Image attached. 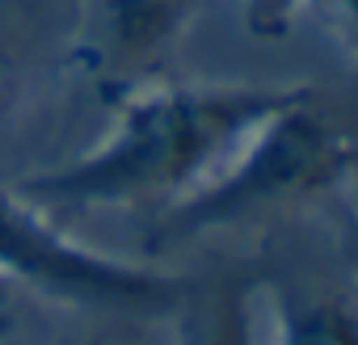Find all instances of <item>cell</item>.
<instances>
[{
  "label": "cell",
  "mask_w": 358,
  "mask_h": 345,
  "mask_svg": "<svg viewBox=\"0 0 358 345\" xmlns=\"http://www.w3.org/2000/svg\"><path fill=\"white\" fill-rule=\"evenodd\" d=\"M299 93L262 85H173L148 80L118 97L114 126L89 152L43 168L17 190L47 215L110 211V207H173Z\"/></svg>",
  "instance_id": "6da1fadb"
},
{
  "label": "cell",
  "mask_w": 358,
  "mask_h": 345,
  "mask_svg": "<svg viewBox=\"0 0 358 345\" xmlns=\"http://www.w3.org/2000/svg\"><path fill=\"white\" fill-rule=\"evenodd\" d=\"M350 172H354L350 135L316 105L312 89H299L194 194L164 207L152 219V249L182 244L211 228L299 207L345 182Z\"/></svg>",
  "instance_id": "7a4b0ae2"
},
{
  "label": "cell",
  "mask_w": 358,
  "mask_h": 345,
  "mask_svg": "<svg viewBox=\"0 0 358 345\" xmlns=\"http://www.w3.org/2000/svg\"><path fill=\"white\" fill-rule=\"evenodd\" d=\"M0 278L22 282L55 303L80 311L169 320L186 303L194 278L143 261L110 257L59 228L17 186L0 190Z\"/></svg>",
  "instance_id": "3957f363"
},
{
  "label": "cell",
  "mask_w": 358,
  "mask_h": 345,
  "mask_svg": "<svg viewBox=\"0 0 358 345\" xmlns=\"http://www.w3.org/2000/svg\"><path fill=\"white\" fill-rule=\"evenodd\" d=\"M199 9L203 0H80V72L106 101L156 80V68L177 51Z\"/></svg>",
  "instance_id": "277c9868"
},
{
  "label": "cell",
  "mask_w": 358,
  "mask_h": 345,
  "mask_svg": "<svg viewBox=\"0 0 358 345\" xmlns=\"http://www.w3.org/2000/svg\"><path fill=\"white\" fill-rule=\"evenodd\" d=\"M169 320L173 345H253V286L236 278L194 282Z\"/></svg>",
  "instance_id": "5b68a950"
},
{
  "label": "cell",
  "mask_w": 358,
  "mask_h": 345,
  "mask_svg": "<svg viewBox=\"0 0 358 345\" xmlns=\"http://www.w3.org/2000/svg\"><path fill=\"white\" fill-rule=\"evenodd\" d=\"M274 345H358V307L329 291H278Z\"/></svg>",
  "instance_id": "8992f818"
},
{
  "label": "cell",
  "mask_w": 358,
  "mask_h": 345,
  "mask_svg": "<svg viewBox=\"0 0 358 345\" xmlns=\"http://www.w3.org/2000/svg\"><path fill=\"white\" fill-rule=\"evenodd\" d=\"M312 0H245V26L262 43H278L295 30Z\"/></svg>",
  "instance_id": "52a82bcc"
},
{
  "label": "cell",
  "mask_w": 358,
  "mask_h": 345,
  "mask_svg": "<svg viewBox=\"0 0 358 345\" xmlns=\"http://www.w3.org/2000/svg\"><path fill=\"white\" fill-rule=\"evenodd\" d=\"M17 89H22V80H17V64H13V55L0 47V122L9 118V110H13V101H17Z\"/></svg>",
  "instance_id": "ba28073f"
},
{
  "label": "cell",
  "mask_w": 358,
  "mask_h": 345,
  "mask_svg": "<svg viewBox=\"0 0 358 345\" xmlns=\"http://www.w3.org/2000/svg\"><path fill=\"white\" fill-rule=\"evenodd\" d=\"M337 17H341V34H345V47L358 64V0H337Z\"/></svg>",
  "instance_id": "9c48e42d"
},
{
  "label": "cell",
  "mask_w": 358,
  "mask_h": 345,
  "mask_svg": "<svg viewBox=\"0 0 358 345\" xmlns=\"http://www.w3.org/2000/svg\"><path fill=\"white\" fill-rule=\"evenodd\" d=\"M5 328H9V316H5V311H0V337H5Z\"/></svg>",
  "instance_id": "30bf717a"
}]
</instances>
